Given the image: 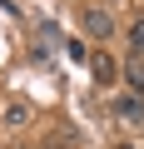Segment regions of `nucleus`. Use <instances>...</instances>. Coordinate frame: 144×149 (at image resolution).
I'll return each mask as SVG.
<instances>
[{"instance_id":"f03ea898","label":"nucleus","mask_w":144,"mask_h":149,"mask_svg":"<svg viewBox=\"0 0 144 149\" xmlns=\"http://www.w3.org/2000/svg\"><path fill=\"white\" fill-rule=\"evenodd\" d=\"M109 114L124 119L129 129H144V100H139V95H114V100H109Z\"/></svg>"},{"instance_id":"423d86ee","label":"nucleus","mask_w":144,"mask_h":149,"mask_svg":"<svg viewBox=\"0 0 144 149\" xmlns=\"http://www.w3.org/2000/svg\"><path fill=\"white\" fill-rule=\"evenodd\" d=\"M129 50H134V55H144V15L129 25Z\"/></svg>"},{"instance_id":"0eeeda50","label":"nucleus","mask_w":144,"mask_h":149,"mask_svg":"<svg viewBox=\"0 0 144 149\" xmlns=\"http://www.w3.org/2000/svg\"><path fill=\"white\" fill-rule=\"evenodd\" d=\"M75 139H80L75 129H60V134H50V149H75Z\"/></svg>"},{"instance_id":"20e7f679","label":"nucleus","mask_w":144,"mask_h":149,"mask_svg":"<svg viewBox=\"0 0 144 149\" xmlns=\"http://www.w3.org/2000/svg\"><path fill=\"white\" fill-rule=\"evenodd\" d=\"M90 70H95L99 85H114V80H119V65H114L109 55H90Z\"/></svg>"},{"instance_id":"7ed1b4c3","label":"nucleus","mask_w":144,"mask_h":149,"mask_svg":"<svg viewBox=\"0 0 144 149\" xmlns=\"http://www.w3.org/2000/svg\"><path fill=\"white\" fill-rule=\"evenodd\" d=\"M119 80L129 85V95L144 100V55H129V65H119Z\"/></svg>"},{"instance_id":"39448f33","label":"nucleus","mask_w":144,"mask_h":149,"mask_svg":"<svg viewBox=\"0 0 144 149\" xmlns=\"http://www.w3.org/2000/svg\"><path fill=\"white\" fill-rule=\"evenodd\" d=\"M0 119H5L10 129H25V124H30V104H25V100H10L5 109H0Z\"/></svg>"},{"instance_id":"6e6552de","label":"nucleus","mask_w":144,"mask_h":149,"mask_svg":"<svg viewBox=\"0 0 144 149\" xmlns=\"http://www.w3.org/2000/svg\"><path fill=\"white\" fill-rule=\"evenodd\" d=\"M114 149H134V144H114Z\"/></svg>"},{"instance_id":"f257e3e1","label":"nucleus","mask_w":144,"mask_h":149,"mask_svg":"<svg viewBox=\"0 0 144 149\" xmlns=\"http://www.w3.org/2000/svg\"><path fill=\"white\" fill-rule=\"evenodd\" d=\"M80 25H85L90 40H109V35H114V15L99 10V5H85V10H80Z\"/></svg>"}]
</instances>
